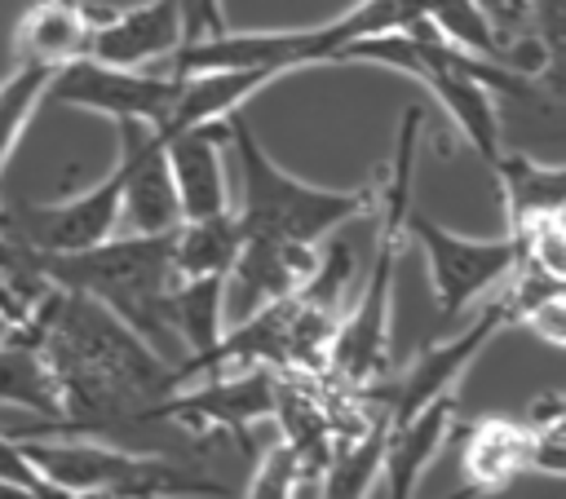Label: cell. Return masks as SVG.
Segmentation results:
<instances>
[{"label": "cell", "instance_id": "cell-28", "mask_svg": "<svg viewBox=\"0 0 566 499\" xmlns=\"http://www.w3.org/2000/svg\"><path fill=\"white\" fill-rule=\"evenodd\" d=\"M71 499H88V495H71Z\"/></svg>", "mask_w": 566, "mask_h": 499}, {"label": "cell", "instance_id": "cell-23", "mask_svg": "<svg viewBox=\"0 0 566 499\" xmlns=\"http://www.w3.org/2000/svg\"><path fill=\"white\" fill-rule=\"evenodd\" d=\"M53 66H35V62H13V71L0 79V172L22 137V128L31 124L35 106L44 102Z\"/></svg>", "mask_w": 566, "mask_h": 499}, {"label": "cell", "instance_id": "cell-11", "mask_svg": "<svg viewBox=\"0 0 566 499\" xmlns=\"http://www.w3.org/2000/svg\"><path fill=\"white\" fill-rule=\"evenodd\" d=\"M115 137H119V163H115L119 216H128V225L137 234L172 230L181 221V212H177L164 132L155 124H142V119H115Z\"/></svg>", "mask_w": 566, "mask_h": 499}, {"label": "cell", "instance_id": "cell-2", "mask_svg": "<svg viewBox=\"0 0 566 499\" xmlns=\"http://www.w3.org/2000/svg\"><path fill=\"white\" fill-rule=\"evenodd\" d=\"M35 274L49 287L80 291L111 309L124 327H133L150 349L164 358H181L177 331H172V230L164 234H128V238H102L84 252L62 256H31Z\"/></svg>", "mask_w": 566, "mask_h": 499}, {"label": "cell", "instance_id": "cell-7", "mask_svg": "<svg viewBox=\"0 0 566 499\" xmlns=\"http://www.w3.org/2000/svg\"><path fill=\"white\" fill-rule=\"evenodd\" d=\"M177 75L150 71V66H111L97 57H75L49 75L44 97L57 106L93 110L106 119H142L164 128L172 102H177Z\"/></svg>", "mask_w": 566, "mask_h": 499}, {"label": "cell", "instance_id": "cell-24", "mask_svg": "<svg viewBox=\"0 0 566 499\" xmlns=\"http://www.w3.org/2000/svg\"><path fill=\"white\" fill-rule=\"evenodd\" d=\"M305 473H310V468H305L301 450L283 437L279 446H270V450L261 455V464H256L252 486H248V495H243V499H292Z\"/></svg>", "mask_w": 566, "mask_h": 499}, {"label": "cell", "instance_id": "cell-22", "mask_svg": "<svg viewBox=\"0 0 566 499\" xmlns=\"http://www.w3.org/2000/svg\"><path fill=\"white\" fill-rule=\"evenodd\" d=\"M385 433L389 424L376 420L367 424L363 437H349L332 450L327 473H323V495L318 499H367L376 477H380V450H385Z\"/></svg>", "mask_w": 566, "mask_h": 499}, {"label": "cell", "instance_id": "cell-14", "mask_svg": "<svg viewBox=\"0 0 566 499\" xmlns=\"http://www.w3.org/2000/svg\"><path fill=\"white\" fill-rule=\"evenodd\" d=\"M181 44V18L172 0H142L128 9H106L93 26L88 57L111 66H159Z\"/></svg>", "mask_w": 566, "mask_h": 499}, {"label": "cell", "instance_id": "cell-6", "mask_svg": "<svg viewBox=\"0 0 566 499\" xmlns=\"http://www.w3.org/2000/svg\"><path fill=\"white\" fill-rule=\"evenodd\" d=\"M402 252V234L376 230L371 274L354 300V309L336 322L327 344V367L345 389H367L389 367V322H394V265Z\"/></svg>", "mask_w": 566, "mask_h": 499}, {"label": "cell", "instance_id": "cell-15", "mask_svg": "<svg viewBox=\"0 0 566 499\" xmlns=\"http://www.w3.org/2000/svg\"><path fill=\"white\" fill-rule=\"evenodd\" d=\"M535 459V433L531 420H509V415H482L464 424V446H460V473H464V495L482 499L504 490L513 477H522Z\"/></svg>", "mask_w": 566, "mask_h": 499}, {"label": "cell", "instance_id": "cell-19", "mask_svg": "<svg viewBox=\"0 0 566 499\" xmlns=\"http://www.w3.org/2000/svg\"><path fill=\"white\" fill-rule=\"evenodd\" d=\"M0 406H18V411H31V415H44L53 428L62 420V393H57V380L27 327L13 322L4 336H0Z\"/></svg>", "mask_w": 566, "mask_h": 499}, {"label": "cell", "instance_id": "cell-21", "mask_svg": "<svg viewBox=\"0 0 566 499\" xmlns=\"http://www.w3.org/2000/svg\"><path fill=\"white\" fill-rule=\"evenodd\" d=\"M239 247H243V225H239L234 208L172 225V269H177V278H226Z\"/></svg>", "mask_w": 566, "mask_h": 499}, {"label": "cell", "instance_id": "cell-20", "mask_svg": "<svg viewBox=\"0 0 566 499\" xmlns=\"http://www.w3.org/2000/svg\"><path fill=\"white\" fill-rule=\"evenodd\" d=\"M491 172H495V185L504 194L509 234L526 230L531 221L562 216V203H566V168L562 163H535L526 155H504L500 150Z\"/></svg>", "mask_w": 566, "mask_h": 499}, {"label": "cell", "instance_id": "cell-25", "mask_svg": "<svg viewBox=\"0 0 566 499\" xmlns=\"http://www.w3.org/2000/svg\"><path fill=\"white\" fill-rule=\"evenodd\" d=\"M0 278H4V283H9L27 305H35V300H40V291L49 287V283L35 274V261H31V256H27V252H22L4 230H0Z\"/></svg>", "mask_w": 566, "mask_h": 499}, {"label": "cell", "instance_id": "cell-12", "mask_svg": "<svg viewBox=\"0 0 566 499\" xmlns=\"http://www.w3.org/2000/svg\"><path fill=\"white\" fill-rule=\"evenodd\" d=\"M314 265H318V247H310V243L243 238V247L226 274V305L248 318L261 305L301 291L305 278L314 274Z\"/></svg>", "mask_w": 566, "mask_h": 499}, {"label": "cell", "instance_id": "cell-3", "mask_svg": "<svg viewBox=\"0 0 566 499\" xmlns=\"http://www.w3.org/2000/svg\"><path fill=\"white\" fill-rule=\"evenodd\" d=\"M226 155L239 168L234 216L243 225V238H283V243L318 247L340 225L371 216V185L332 190V185H310V181L292 177L261 146V137L243 110L226 115Z\"/></svg>", "mask_w": 566, "mask_h": 499}, {"label": "cell", "instance_id": "cell-10", "mask_svg": "<svg viewBox=\"0 0 566 499\" xmlns=\"http://www.w3.org/2000/svg\"><path fill=\"white\" fill-rule=\"evenodd\" d=\"M279 375L270 367H239L221 375H203L195 389L168 393L150 420H172L195 433H226L234 442H248V428L256 420H270L279 406Z\"/></svg>", "mask_w": 566, "mask_h": 499}, {"label": "cell", "instance_id": "cell-27", "mask_svg": "<svg viewBox=\"0 0 566 499\" xmlns=\"http://www.w3.org/2000/svg\"><path fill=\"white\" fill-rule=\"evenodd\" d=\"M0 486H18V490H35V486H44V477H40L35 464L27 459L22 442L9 437V433H0Z\"/></svg>", "mask_w": 566, "mask_h": 499}, {"label": "cell", "instance_id": "cell-13", "mask_svg": "<svg viewBox=\"0 0 566 499\" xmlns=\"http://www.w3.org/2000/svg\"><path fill=\"white\" fill-rule=\"evenodd\" d=\"M168 150V172L177 190V212L181 221L212 216L230 208V181H226V119L221 124H199L181 132H164Z\"/></svg>", "mask_w": 566, "mask_h": 499}, {"label": "cell", "instance_id": "cell-5", "mask_svg": "<svg viewBox=\"0 0 566 499\" xmlns=\"http://www.w3.org/2000/svg\"><path fill=\"white\" fill-rule=\"evenodd\" d=\"M402 234L416 238V247L424 252L429 287H433V300H438L442 318H455L460 309H469L473 300L495 291L517 265V243L509 234L469 238V234H455V230L438 225L433 216H424L416 208L407 212Z\"/></svg>", "mask_w": 566, "mask_h": 499}, {"label": "cell", "instance_id": "cell-26", "mask_svg": "<svg viewBox=\"0 0 566 499\" xmlns=\"http://www.w3.org/2000/svg\"><path fill=\"white\" fill-rule=\"evenodd\" d=\"M172 4H177V18H181V44H186V40L217 35V31L230 26L221 0H172Z\"/></svg>", "mask_w": 566, "mask_h": 499}, {"label": "cell", "instance_id": "cell-8", "mask_svg": "<svg viewBox=\"0 0 566 499\" xmlns=\"http://www.w3.org/2000/svg\"><path fill=\"white\" fill-rule=\"evenodd\" d=\"M119 225V177H102L97 185L53 199V203H9L0 208V230L27 252V256H62L84 252L102 238H111Z\"/></svg>", "mask_w": 566, "mask_h": 499}, {"label": "cell", "instance_id": "cell-18", "mask_svg": "<svg viewBox=\"0 0 566 499\" xmlns=\"http://www.w3.org/2000/svg\"><path fill=\"white\" fill-rule=\"evenodd\" d=\"M177 102L164 119L159 132H181V128H199V124H221L226 115L243 110V102L252 93H261L265 84H274L279 75L270 71H190L177 75Z\"/></svg>", "mask_w": 566, "mask_h": 499}, {"label": "cell", "instance_id": "cell-4", "mask_svg": "<svg viewBox=\"0 0 566 499\" xmlns=\"http://www.w3.org/2000/svg\"><path fill=\"white\" fill-rule=\"evenodd\" d=\"M35 473L62 495L88 499H230V486L168 455L124 450L97 437H18Z\"/></svg>", "mask_w": 566, "mask_h": 499}, {"label": "cell", "instance_id": "cell-17", "mask_svg": "<svg viewBox=\"0 0 566 499\" xmlns=\"http://www.w3.org/2000/svg\"><path fill=\"white\" fill-rule=\"evenodd\" d=\"M102 13L106 9L84 0H35L13 26V62H35L57 71L75 57H88L93 26Z\"/></svg>", "mask_w": 566, "mask_h": 499}, {"label": "cell", "instance_id": "cell-9", "mask_svg": "<svg viewBox=\"0 0 566 499\" xmlns=\"http://www.w3.org/2000/svg\"><path fill=\"white\" fill-rule=\"evenodd\" d=\"M509 322V314H504V305L500 300H491V305H482L478 309V318L464 327V331H455V336H447V340H433V344H424L416 358H411V367H402L398 375H380L376 384H367L376 397H380V415H385V424H398V420H407V415H416L420 406H429L433 397H447V393H455V380L473 367V358L486 349V340L500 331Z\"/></svg>", "mask_w": 566, "mask_h": 499}, {"label": "cell", "instance_id": "cell-1", "mask_svg": "<svg viewBox=\"0 0 566 499\" xmlns=\"http://www.w3.org/2000/svg\"><path fill=\"white\" fill-rule=\"evenodd\" d=\"M27 327L62 393L57 428L106 433L124 424H155V406L181 389L172 358L150 349L133 327L80 291L44 287Z\"/></svg>", "mask_w": 566, "mask_h": 499}, {"label": "cell", "instance_id": "cell-16", "mask_svg": "<svg viewBox=\"0 0 566 499\" xmlns=\"http://www.w3.org/2000/svg\"><path fill=\"white\" fill-rule=\"evenodd\" d=\"M455 393L433 397L429 406H420L416 415L389 424L385 433V450H380V477L385 481V499H416V486L424 477V468L433 464V455L447 446L451 428H455Z\"/></svg>", "mask_w": 566, "mask_h": 499}]
</instances>
